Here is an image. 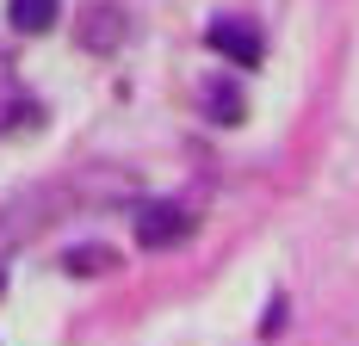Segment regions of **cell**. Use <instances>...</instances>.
Returning <instances> with one entry per match:
<instances>
[{
    "label": "cell",
    "instance_id": "cell-1",
    "mask_svg": "<svg viewBox=\"0 0 359 346\" xmlns=\"http://www.w3.org/2000/svg\"><path fill=\"white\" fill-rule=\"evenodd\" d=\"M186 235H192V210L186 205H168V198L137 205V242L143 247H180Z\"/></svg>",
    "mask_w": 359,
    "mask_h": 346
},
{
    "label": "cell",
    "instance_id": "cell-2",
    "mask_svg": "<svg viewBox=\"0 0 359 346\" xmlns=\"http://www.w3.org/2000/svg\"><path fill=\"white\" fill-rule=\"evenodd\" d=\"M211 43L229 56V62H242V69H260V56H266V37L254 19H217L211 25Z\"/></svg>",
    "mask_w": 359,
    "mask_h": 346
},
{
    "label": "cell",
    "instance_id": "cell-3",
    "mask_svg": "<svg viewBox=\"0 0 359 346\" xmlns=\"http://www.w3.org/2000/svg\"><path fill=\"white\" fill-rule=\"evenodd\" d=\"M74 32H81V43H87V50H100V56H106V50H118V43H124L130 19H124V6H87Z\"/></svg>",
    "mask_w": 359,
    "mask_h": 346
},
{
    "label": "cell",
    "instance_id": "cell-4",
    "mask_svg": "<svg viewBox=\"0 0 359 346\" xmlns=\"http://www.w3.org/2000/svg\"><path fill=\"white\" fill-rule=\"evenodd\" d=\"M56 13H62V0H6V19H13V32H25V37L50 32V25H56Z\"/></svg>",
    "mask_w": 359,
    "mask_h": 346
},
{
    "label": "cell",
    "instance_id": "cell-5",
    "mask_svg": "<svg viewBox=\"0 0 359 346\" xmlns=\"http://www.w3.org/2000/svg\"><path fill=\"white\" fill-rule=\"evenodd\" d=\"M205 111H211L217 124H236L248 105H242V87L236 81H205Z\"/></svg>",
    "mask_w": 359,
    "mask_h": 346
},
{
    "label": "cell",
    "instance_id": "cell-6",
    "mask_svg": "<svg viewBox=\"0 0 359 346\" xmlns=\"http://www.w3.org/2000/svg\"><path fill=\"white\" fill-rule=\"evenodd\" d=\"M32 118V99L19 93V87H0V130H13V124H25Z\"/></svg>",
    "mask_w": 359,
    "mask_h": 346
},
{
    "label": "cell",
    "instance_id": "cell-7",
    "mask_svg": "<svg viewBox=\"0 0 359 346\" xmlns=\"http://www.w3.org/2000/svg\"><path fill=\"white\" fill-rule=\"evenodd\" d=\"M62 266H69V272H100V266H111V254H69Z\"/></svg>",
    "mask_w": 359,
    "mask_h": 346
}]
</instances>
